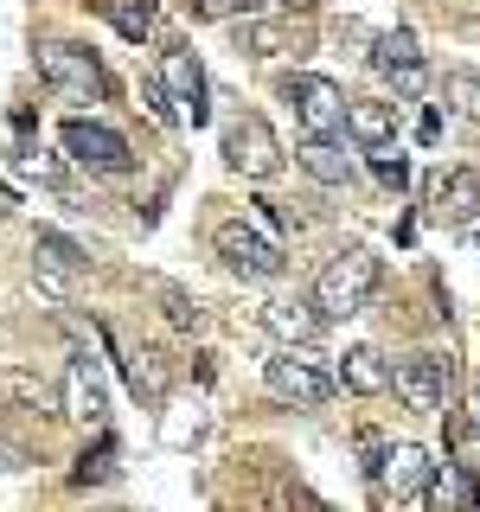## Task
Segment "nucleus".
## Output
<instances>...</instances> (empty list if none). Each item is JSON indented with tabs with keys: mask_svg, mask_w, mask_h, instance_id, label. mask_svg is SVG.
Returning a JSON list of instances; mask_svg holds the SVG:
<instances>
[{
	"mask_svg": "<svg viewBox=\"0 0 480 512\" xmlns=\"http://www.w3.org/2000/svg\"><path fill=\"white\" fill-rule=\"evenodd\" d=\"M378 282H384V263L365 244H346V250H333L327 269L314 276V308L327 320H352L365 301L378 295Z\"/></svg>",
	"mask_w": 480,
	"mask_h": 512,
	"instance_id": "obj_1",
	"label": "nucleus"
},
{
	"mask_svg": "<svg viewBox=\"0 0 480 512\" xmlns=\"http://www.w3.org/2000/svg\"><path fill=\"white\" fill-rule=\"evenodd\" d=\"M276 96L288 109H295V122H301V135H314V141H340L346 135V109H352V96L333 84V77H320V71H288Z\"/></svg>",
	"mask_w": 480,
	"mask_h": 512,
	"instance_id": "obj_2",
	"label": "nucleus"
},
{
	"mask_svg": "<svg viewBox=\"0 0 480 512\" xmlns=\"http://www.w3.org/2000/svg\"><path fill=\"white\" fill-rule=\"evenodd\" d=\"M39 84L64 96V103H103L109 96V77L96 64L90 45H71V39H45L39 45Z\"/></svg>",
	"mask_w": 480,
	"mask_h": 512,
	"instance_id": "obj_3",
	"label": "nucleus"
},
{
	"mask_svg": "<svg viewBox=\"0 0 480 512\" xmlns=\"http://www.w3.org/2000/svg\"><path fill=\"white\" fill-rule=\"evenodd\" d=\"M212 244H218V263L231 269V276H244V282H269V276H282V269H288L282 244L256 218H224L218 231H212Z\"/></svg>",
	"mask_w": 480,
	"mask_h": 512,
	"instance_id": "obj_4",
	"label": "nucleus"
},
{
	"mask_svg": "<svg viewBox=\"0 0 480 512\" xmlns=\"http://www.w3.org/2000/svg\"><path fill=\"white\" fill-rule=\"evenodd\" d=\"M263 384H269V397H282V404L320 410V404L333 397V384H340V378H333L308 346H282L276 359H263Z\"/></svg>",
	"mask_w": 480,
	"mask_h": 512,
	"instance_id": "obj_5",
	"label": "nucleus"
},
{
	"mask_svg": "<svg viewBox=\"0 0 480 512\" xmlns=\"http://www.w3.org/2000/svg\"><path fill=\"white\" fill-rule=\"evenodd\" d=\"M218 148H224V167L244 173V180H276V173H282V141H276V128L256 116V109H244V116L224 122Z\"/></svg>",
	"mask_w": 480,
	"mask_h": 512,
	"instance_id": "obj_6",
	"label": "nucleus"
},
{
	"mask_svg": "<svg viewBox=\"0 0 480 512\" xmlns=\"http://www.w3.org/2000/svg\"><path fill=\"white\" fill-rule=\"evenodd\" d=\"M58 141H64V154H71V167H84V173H128V141L116 135L109 122H90V116H71L58 128Z\"/></svg>",
	"mask_w": 480,
	"mask_h": 512,
	"instance_id": "obj_7",
	"label": "nucleus"
},
{
	"mask_svg": "<svg viewBox=\"0 0 480 512\" xmlns=\"http://www.w3.org/2000/svg\"><path fill=\"white\" fill-rule=\"evenodd\" d=\"M391 391L410 416H436L442 397H448V359L442 352H404L391 365Z\"/></svg>",
	"mask_w": 480,
	"mask_h": 512,
	"instance_id": "obj_8",
	"label": "nucleus"
},
{
	"mask_svg": "<svg viewBox=\"0 0 480 512\" xmlns=\"http://www.w3.org/2000/svg\"><path fill=\"white\" fill-rule=\"evenodd\" d=\"M58 410L77 416V423H103V416H109V384H103V372H96L90 352H71L64 384H58Z\"/></svg>",
	"mask_w": 480,
	"mask_h": 512,
	"instance_id": "obj_9",
	"label": "nucleus"
},
{
	"mask_svg": "<svg viewBox=\"0 0 480 512\" xmlns=\"http://www.w3.org/2000/svg\"><path fill=\"white\" fill-rule=\"evenodd\" d=\"M90 256L84 244H71L64 231H39L32 237V276H39L45 295H71V276H84Z\"/></svg>",
	"mask_w": 480,
	"mask_h": 512,
	"instance_id": "obj_10",
	"label": "nucleus"
},
{
	"mask_svg": "<svg viewBox=\"0 0 480 512\" xmlns=\"http://www.w3.org/2000/svg\"><path fill=\"white\" fill-rule=\"evenodd\" d=\"M429 480H436V461H429L423 442H397L378 455V487L391 493V500H423Z\"/></svg>",
	"mask_w": 480,
	"mask_h": 512,
	"instance_id": "obj_11",
	"label": "nucleus"
},
{
	"mask_svg": "<svg viewBox=\"0 0 480 512\" xmlns=\"http://www.w3.org/2000/svg\"><path fill=\"white\" fill-rule=\"evenodd\" d=\"M154 77L167 84L173 109H186L192 122H205V64H199V52H192V45H167Z\"/></svg>",
	"mask_w": 480,
	"mask_h": 512,
	"instance_id": "obj_12",
	"label": "nucleus"
},
{
	"mask_svg": "<svg viewBox=\"0 0 480 512\" xmlns=\"http://www.w3.org/2000/svg\"><path fill=\"white\" fill-rule=\"evenodd\" d=\"M263 327L276 333L282 346H314L320 327H327V314L314 308V295L308 301H301V295H276V301H263Z\"/></svg>",
	"mask_w": 480,
	"mask_h": 512,
	"instance_id": "obj_13",
	"label": "nucleus"
},
{
	"mask_svg": "<svg viewBox=\"0 0 480 512\" xmlns=\"http://www.w3.org/2000/svg\"><path fill=\"white\" fill-rule=\"evenodd\" d=\"M429 205H436L448 224H474L480 218V167L436 173V180H429Z\"/></svg>",
	"mask_w": 480,
	"mask_h": 512,
	"instance_id": "obj_14",
	"label": "nucleus"
},
{
	"mask_svg": "<svg viewBox=\"0 0 480 512\" xmlns=\"http://www.w3.org/2000/svg\"><path fill=\"white\" fill-rule=\"evenodd\" d=\"M237 52L250 58H282V52H308V26L295 20H237Z\"/></svg>",
	"mask_w": 480,
	"mask_h": 512,
	"instance_id": "obj_15",
	"label": "nucleus"
},
{
	"mask_svg": "<svg viewBox=\"0 0 480 512\" xmlns=\"http://www.w3.org/2000/svg\"><path fill=\"white\" fill-rule=\"evenodd\" d=\"M333 378H340L352 397H378V391H391V365H384V352H378V346H346V352H340V365H333Z\"/></svg>",
	"mask_w": 480,
	"mask_h": 512,
	"instance_id": "obj_16",
	"label": "nucleus"
},
{
	"mask_svg": "<svg viewBox=\"0 0 480 512\" xmlns=\"http://www.w3.org/2000/svg\"><path fill=\"white\" fill-rule=\"evenodd\" d=\"M372 71L391 84V77H404V71H423V45H416V32H404V26H391V32H378L372 39Z\"/></svg>",
	"mask_w": 480,
	"mask_h": 512,
	"instance_id": "obj_17",
	"label": "nucleus"
},
{
	"mask_svg": "<svg viewBox=\"0 0 480 512\" xmlns=\"http://www.w3.org/2000/svg\"><path fill=\"white\" fill-rule=\"evenodd\" d=\"M295 160L314 173L320 186H352V180H359V160H352L340 141H314V135H308V141L295 148Z\"/></svg>",
	"mask_w": 480,
	"mask_h": 512,
	"instance_id": "obj_18",
	"label": "nucleus"
},
{
	"mask_svg": "<svg viewBox=\"0 0 480 512\" xmlns=\"http://www.w3.org/2000/svg\"><path fill=\"white\" fill-rule=\"evenodd\" d=\"M96 13H103L128 45H141L154 32V20H160V0H96Z\"/></svg>",
	"mask_w": 480,
	"mask_h": 512,
	"instance_id": "obj_19",
	"label": "nucleus"
},
{
	"mask_svg": "<svg viewBox=\"0 0 480 512\" xmlns=\"http://www.w3.org/2000/svg\"><path fill=\"white\" fill-rule=\"evenodd\" d=\"M346 135L359 141V148H384V141L397 135V109L391 103H352L346 109Z\"/></svg>",
	"mask_w": 480,
	"mask_h": 512,
	"instance_id": "obj_20",
	"label": "nucleus"
},
{
	"mask_svg": "<svg viewBox=\"0 0 480 512\" xmlns=\"http://www.w3.org/2000/svg\"><path fill=\"white\" fill-rule=\"evenodd\" d=\"M128 384H135L148 404H160L167 397V384H173V365H167V352H154V346H141L135 359H128Z\"/></svg>",
	"mask_w": 480,
	"mask_h": 512,
	"instance_id": "obj_21",
	"label": "nucleus"
},
{
	"mask_svg": "<svg viewBox=\"0 0 480 512\" xmlns=\"http://www.w3.org/2000/svg\"><path fill=\"white\" fill-rule=\"evenodd\" d=\"M160 314H167L173 333H199V327H205L199 295H186V288H173V282H160Z\"/></svg>",
	"mask_w": 480,
	"mask_h": 512,
	"instance_id": "obj_22",
	"label": "nucleus"
},
{
	"mask_svg": "<svg viewBox=\"0 0 480 512\" xmlns=\"http://www.w3.org/2000/svg\"><path fill=\"white\" fill-rule=\"evenodd\" d=\"M442 96H448V109H455L461 122H480V71H448L442 77Z\"/></svg>",
	"mask_w": 480,
	"mask_h": 512,
	"instance_id": "obj_23",
	"label": "nucleus"
},
{
	"mask_svg": "<svg viewBox=\"0 0 480 512\" xmlns=\"http://www.w3.org/2000/svg\"><path fill=\"white\" fill-rule=\"evenodd\" d=\"M365 167H372V180L391 186V192L410 186V160H404V148H397V141H384V148H365Z\"/></svg>",
	"mask_w": 480,
	"mask_h": 512,
	"instance_id": "obj_24",
	"label": "nucleus"
},
{
	"mask_svg": "<svg viewBox=\"0 0 480 512\" xmlns=\"http://www.w3.org/2000/svg\"><path fill=\"white\" fill-rule=\"evenodd\" d=\"M0 397H20L32 410H58V391L45 378H32V372H0Z\"/></svg>",
	"mask_w": 480,
	"mask_h": 512,
	"instance_id": "obj_25",
	"label": "nucleus"
},
{
	"mask_svg": "<svg viewBox=\"0 0 480 512\" xmlns=\"http://www.w3.org/2000/svg\"><path fill=\"white\" fill-rule=\"evenodd\" d=\"M429 506L448 512V506H474V487L461 468H436V480H429Z\"/></svg>",
	"mask_w": 480,
	"mask_h": 512,
	"instance_id": "obj_26",
	"label": "nucleus"
},
{
	"mask_svg": "<svg viewBox=\"0 0 480 512\" xmlns=\"http://www.w3.org/2000/svg\"><path fill=\"white\" fill-rule=\"evenodd\" d=\"M141 103H148V116H154L160 128L180 122V109H173V96H167V84H160V77H141Z\"/></svg>",
	"mask_w": 480,
	"mask_h": 512,
	"instance_id": "obj_27",
	"label": "nucleus"
},
{
	"mask_svg": "<svg viewBox=\"0 0 480 512\" xmlns=\"http://www.w3.org/2000/svg\"><path fill=\"white\" fill-rule=\"evenodd\" d=\"M256 7H263V0H199L205 20H256Z\"/></svg>",
	"mask_w": 480,
	"mask_h": 512,
	"instance_id": "obj_28",
	"label": "nucleus"
},
{
	"mask_svg": "<svg viewBox=\"0 0 480 512\" xmlns=\"http://www.w3.org/2000/svg\"><path fill=\"white\" fill-rule=\"evenodd\" d=\"M109 474H116V468H109V448H96V455H84V461H77V487H90V480H109Z\"/></svg>",
	"mask_w": 480,
	"mask_h": 512,
	"instance_id": "obj_29",
	"label": "nucleus"
},
{
	"mask_svg": "<svg viewBox=\"0 0 480 512\" xmlns=\"http://www.w3.org/2000/svg\"><path fill=\"white\" fill-rule=\"evenodd\" d=\"M20 468H32V455L7 436V429H0V474H20Z\"/></svg>",
	"mask_w": 480,
	"mask_h": 512,
	"instance_id": "obj_30",
	"label": "nucleus"
},
{
	"mask_svg": "<svg viewBox=\"0 0 480 512\" xmlns=\"http://www.w3.org/2000/svg\"><path fill=\"white\" fill-rule=\"evenodd\" d=\"M0 218H7V199H0Z\"/></svg>",
	"mask_w": 480,
	"mask_h": 512,
	"instance_id": "obj_31",
	"label": "nucleus"
}]
</instances>
